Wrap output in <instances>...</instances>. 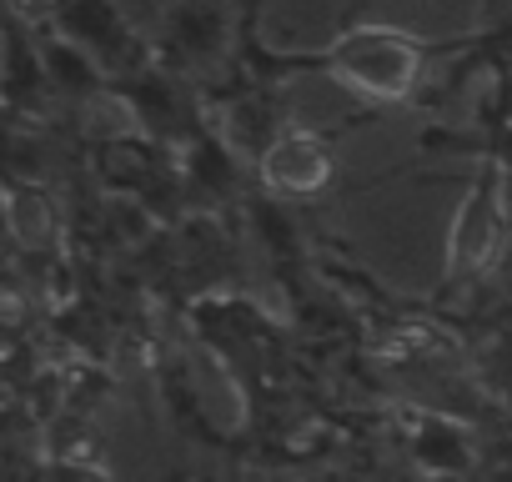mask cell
I'll return each mask as SVG.
<instances>
[{
  "label": "cell",
  "instance_id": "obj_1",
  "mask_svg": "<svg viewBox=\"0 0 512 482\" xmlns=\"http://www.w3.org/2000/svg\"><path fill=\"white\" fill-rule=\"evenodd\" d=\"M437 56V41L412 36L402 26H347L317 51H272L246 46V66L262 81H292V76H327L342 91L372 101V106H402L417 96L427 61Z\"/></svg>",
  "mask_w": 512,
  "mask_h": 482
},
{
  "label": "cell",
  "instance_id": "obj_2",
  "mask_svg": "<svg viewBox=\"0 0 512 482\" xmlns=\"http://www.w3.org/2000/svg\"><path fill=\"white\" fill-rule=\"evenodd\" d=\"M507 176L512 166L502 156H482L457 211H452V226H447V252H442V277H447V292H462L472 282H482L507 241Z\"/></svg>",
  "mask_w": 512,
  "mask_h": 482
},
{
  "label": "cell",
  "instance_id": "obj_3",
  "mask_svg": "<svg viewBox=\"0 0 512 482\" xmlns=\"http://www.w3.org/2000/svg\"><path fill=\"white\" fill-rule=\"evenodd\" d=\"M256 181L267 186L272 201H317L337 181L332 141L312 126H282L277 141L256 156Z\"/></svg>",
  "mask_w": 512,
  "mask_h": 482
},
{
  "label": "cell",
  "instance_id": "obj_4",
  "mask_svg": "<svg viewBox=\"0 0 512 482\" xmlns=\"http://www.w3.org/2000/svg\"><path fill=\"white\" fill-rule=\"evenodd\" d=\"M402 447H407V462L417 467V477H457V482H472L477 472V437L467 422H457L452 412L442 407H412L407 422H402Z\"/></svg>",
  "mask_w": 512,
  "mask_h": 482
},
{
  "label": "cell",
  "instance_id": "obj_5",
  "mask_svg": "<svg viewBox=\"0 0 512 482\" xmlns=\"http://www.w3.org/2000/svg\"><path fill=\"white\" fill-rule=\"evenodd\" d=\"M226 51V11L221 0H181L166 16V36L156 41V61L171 66H211Z\"/></svg>",
  "mask_w": 512,
  "mask_h": 482
},
{
  "label": "cell",
  "instance_id": "obj_6",
  "mask_svg": "<svg viewBox=\"0 0 512 482\" xmlns=\"http://www.w3.org/2000/svg\"><path fill=\"white\" fill-rule=\"evenodd\" d=\"M6 226H11V241L21 252H46L61 236V211H56V201H51V191L41 181H26V176L11 171V181H6Z\"/></svg>",
  "mask_w": 512,
  "mask_h": 482
},
{
  "label": "cell",
  "instance_id": "obj_7",
  "mask_svg": "<svg viewBox=\"0 0 512 482\" xmlns=\"http://www.w3.org/2000/svg\"><path fill=\"white\" fill-rule=\"evenodd\" d=\"M36 482H111V472H106L96 457H81V452H51V457L36 467Z\"/></svg>",
  "mask_w": 512,
  "mask_h": 482
},
{
  "label": "cell",
  "instance_id": "obj_8",
  "mask_svg": "<svg viewBox=\"0 0 512 482\" xmlns=\"http://www.w3.org/2000/svg\"><path fill=\"white\" fill-rule=\"evenodd\" d=\"M422 482H457V477H422Z\"/></svg>",
  "mask_w": 512,
  "mask_h": 482
}]
</instances>
